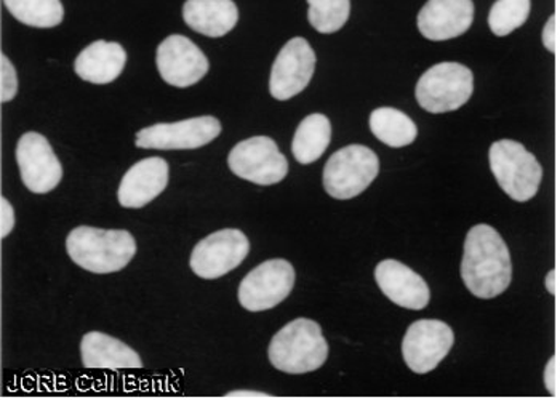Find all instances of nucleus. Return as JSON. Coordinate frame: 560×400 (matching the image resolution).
<instances>
[{
    "label": "nucleus",
    "instance_id": "4468645a",
    "mask_svg": "<svg viewBox=\"0 0 560 400\" xmlns=\"http://www.w3.org/2000/svg\"><path fill=\"white\" fill-rule=\"evenodd\" d=\"M162 79L173 87L186 89L197 84L209 72V60L188 37H167L158 48L155 57Z\"/></svg>",
    "mask_w": 560,
    "mask_h": 400
},
{
    "label": "nucleus",
    "instance_id": "0eeeda50",
    "mask_svg": "<svg viewBox=\"0 0 560 400\" xmlns=\"http://www.w3.org/2000/svg\"><path fill=\"white\" fill-rule=\"evenodd\" d=\"M231 172L255 185H278L289 174V162L275 140L254 137L241 141L228 156Z\"/></svg>",
    "mask_w": 560,
    "mask_h": 400
},
{
    "label": "nucleus",
    "instance_id": "aec40b11",
    "mask_svg": "<svg viewBox=\"0 0 560 400\" xmlns=\"http://www.w3.org/2000/svg\"><path fill=\"white\" fill-rule=\"evenodd\" d=\"M183 19L196 33L217 39L236 27L238 10L233 0H186Z\"/></svg>",
    "mask_w": 560,
    "mask_h": 400
},
{
    "label": "nucleus",
    "instance_id": "5701e85b",
    "mask_svg": "<svg viewBox=\"0 0 560 400\" xmlns=\"http://www.w3.org/2000/svg\"><path fill=\"white\" fill-rule=\"evenodd\" d=\"M20 23L31 27H55L65 19L61 0H3Z\"/></svg>",
    "mask_w": 560,
    "mask_h": 400
},
{
    "label": "nucleus",
    "instance_id": "412c9836",
    "mask_svg": "<svg viewBox=\"0 0 560 400\" xmlns=\"http://www.w3.org/2000/svg\"><path fill=\"white\" fill-rule=\"evenodd\" d=\"M331 140V123L324 114L304 117L292 141L293 157L307 165L323 157Z\"/></svg>",
    "mask_w": 560,
    "mask_h": 400
},
{
    "label": "nucleus",
    "instance_id": "20e7f679",
    "mask_svg": "<svg viewBox=\"0 0 560 400\" xmlns=\"http://www.w3.org/2000/svg\"><path fill=\"white\" fill-rule=\"evenodd\" d=\"M490 168L500 188L516 202H527L537 196L542 167L537 157L513 140H500L490 146Z\"/></svg>",
    "mask_w": 560,
    "mask_h": 400
},
{
    "label": "nucleus",
    "instance_id": "423d86ee",
    "mask_svg": "<svg viewBox=\"0 0 560 400\" xmlns=\"http://www.w3.org/2000/svg\"><path fill=\"white\" fill-rule=\"evenodd\" d=\"M378 172L376 154L362 144H351L328 158L324 168V188L334 199H352L372 185Z\"/></svg>",
    "mask_w": 560,
    "mask_h": 400
},
{
    "label": "nucleus",
    "instance_id": "9d476101",
    "mask_svg": "<svg viewBox=\"0 0 560 400\" xmlns=\"http://www.w3.org/2000/svg\"><path fill=\"white\" fill-rule=\"evenodd\" d=\"M221 133L217 117L202 116L172 123H155L137 133L138 148L143 150H197Z\"/></svg>",
    "mask_w": 560,
    "mask_h": 400
},
{
    "label": "nucleus",
    "instance_id": "cd10ccee",
    "mask_svg": "<svg viewBox=\"0 0 560 400\" xmlns=\"http://www.w3.org/2000/svg\"><path fill=\"white\" fill-rule=\"evenodd\" d=\"M556 24H558V16L552 15L546 23L545 30H542V45L551 54L558 51V26Z\"/></svg>",
    "mask_w": 560,
    "mask_h": 400
},
{
    "label": "nucleus",
    "instance_id": "f3484780",
    "mask_svg": "<svg viewBox=\"0 0 560 400\" xmlns=\"http://www.w3.org/2000/svg\"><path fill=\"white\" fill-rule=\"evenodd\" d=\"M168 185V164L162 157H148L137 162L124 175L117 199L127 209H141L161 196Z\"/></svg>",
    "mask_w": 560,
    "mask_h": 400
},
{
    "label": "nucleus",
    "instance_id": "ddd939ff",
    "mask_svg": "<svg viewBox=\"0 0 560 400\" xmlns=\"http://www.w3.org/2000/svg\"><path fill=\"white\" fill-rule=\"evenodd\" d=\"M316 69V54L303 37H295L279 51L269 78V92L279 102H287L310 85Z\"/></svg>",
    "mask_w": 560,
    "mask_h": 400
},
{
    "label": "nucleus",
    "instance_id": "7c9ffc66",
    "mask_svg": "<svg viewBox=\"0 0 560 400\" xmlns=\"http://www.w3.org/2000/svg\"><path fill=\"white\" fill-rule=\"evenodd\" d=\"M546 289H548V292L551 293V295H556V271L552 269L551 272H549L548 278H546Z\"/></svg>",
    "mask_w": 560,
    "mask_h": 400
},
{
    "label": "nucleus",
    "instance_id": "2eb2a0df",
    "mask_svg": "<svg viewBox=\"0 0 560 400\" xmlns=\"http://www.w3.org/2000/svg\"><path fill=\"white\" fill-rule=\"evenodd\" d=\"M475 22L472 0H428L418 13V30L428 40H451Z\"/></svg>",
    "mask_w": 560,
    "mask_h": 400
},
{
    "label": "nucleus",
    "instance_id": "6ab92c4d",
    "mask_svg": "<svg viewBox=\"0 0 560 400\" xmlns=\"http://www.w3.org/2000/svg\"><path fill=\"white\" fill-rule=\"evenodd\" d=\"M81 356L86 368L122 370L143 367L140 354L129 344L102 332H90L82 338Z\"/></svg>",
    "mask_w": 560,
    "mask_h": 400
},
{
    "label": "nucleus",
    "instance_id": "393cba45",
    "mask_svg": "<svg viewBox=\"0 0 560 400\" xmlns=\"http://www.w3.org/2000/svg\"><path fill=\"white\" fill-rule=\"evenodd\" d=\"M530 0H497L489 13V26L498 37L508 36L527 22Z\"/></svg>",
    "mask_w": 560,
    "mask_h": 400
},
{
    "label": "nucleus",
    "instance_id": "4be33fe9",
    "mask_svg": "<svg viewBox=\"0 0 560 400\" xmlns=\"http://www.w3.org/2000/svg\"><path fill=\"white\" fill-rule=\"evenodd\" d=\"M370 130L390 148L409 146L418 134L413 120L396 108H378L370 114Z\"/></svg>",
    "mask_w": 560,
    "mask_h": 400
},
{
    "label": "nucleus",
    "instance_id": "7ed1b4c3",
    "mask_svg": "<svg viewBox=\"0 0 560 400\" xmlns=\"http://www.w3.org/2000/svg\"><path fill=\"white\" fill-rule=\"evenodd\" d=\"M269 361L285 374H310L323 367L328 357V343L319 323L295 319L272 337Z\"/></svg>",
    "mask_w": 560,
    "mask_h": 400
},
{
    "label": "nucleus",
    "instance_id": "39448f33",
    "mask_svg": "<svg viewBox=\"0 0 560 400\" xmlns=\"http://www.w3.org/2000/svg\"><path fill=\"white\" fill-rule=\"evenodd\" d=\"M475 92V75L459 63H439L428 69L417 84L418 103L428 113H452L469 102Z\"/></svg>",
    "mask_w": 560,
    "mask_h": 400
},
{
    "label": "nucleus",
    "instance_id": "1a4fd4ad",
    "mask_svg": "<svg viewBox=\"0 0 560 400\" xmlns=\"http://www.w3.org/2000/svg\"><path fill=\"white\" fill-rule=\"evenodd\" d=\"M453 341V330L442 320H417L411 323L404 337V361L415 374H430L448 356Z\"/></svg>",
    "mask_w": 560,
    "mask_h": 400
},
{
    "label": "nucleus",
    "instance_id": "b1692460",
    "mask_svg": "<svg viewBox=\"0 0 560 400\" xmlns=\"http://www.w3.org/2000/svg\"><path fill=\"white\" fill-rule=\"evenodd\" d=\"M307 20L311 26L320 34H331L340 31L348 22L351 13L349 0H307Z\"/></svg>",
    "mask_w": 560,
    "mask_h": 400
},
{
    "label": "nucleus",
    "instance_id": "f03ea898",
    "mask_svg": "<svg viewBox=\"0 0 560 400\" xmlns=\"http://www.w3.org/2000/svg\"><path fill=\"white\" fill-rule=\"evenodd\" d=\"M66 250L71 260L85 271L110 274L133 260L137 243L129 231L79 226L68 234Z\"/></svg>",
    "mask_w": 560,
    "mask_h": 400
},
{
    "label": "nucleus",
    "instance_id": "9b49d317",
    "mask_svg": "<svg viewBox=\"0 0 560 400\" xmlns=\"http://www.w3.org/2000/svg\"><path fill=\"white\" fill-rule=\"evenodd\" d=\"M248 251L250 243L242 231L221 230L196 245L189 264L199 278H223L247 258Z\"/></svg>",
    "mask_w": 560,
    "mask_h": 400
},
{
    "label": "nucleus",
    "instance_id": "6e6552de",
    "mask_svg": "<svg viewBox=\"0 0 560 400\" xmlns=\"http://www.w3.org/2000/svg\"><path fill=\"white\" fill-rule=\"evenodd\" d=\"M295 269L282 258L265 261L245 275L238 287V302L247 311L276 308L292 293Z\"/></svg>",
    "mask_w": 560,
    "mask_h": 400
},
{
    "label": "nucleus",
    "instance_id": "a878e982",
    "mask_svg": "<svg viewBox=\"0 0 560 400\" xmlns=\"http://www.w3.org/2000/svg\"><path fill=\"white\" fill-rule=\"evenodd\" d=\"M19 92V75L12 61L2 54L0 57V99L2 103L12 102Z\"/></svg>",
    "mask_w": 560,
    "mask_h": 400
},
{
    "label": "nucleus",
    "instance_id": "dca6fc26",
    "mask_svg": "<svg viewBox=\"0 0 560 400\" xmlns=\"http://www.w3.org/2000/svg\"><path fill=\"white\" fill-rule=\"evenodd\" d=\"M375 281L390 302L400 308L420 311L430 303L431 292L427 281L400 261H382L375 268Z\"/></svg>",
    "mask_w": 560,
    "mask_h": 400
},
{
    "label": "nucleus",
    "instance_id": "f8f14e48",
    "mask_svg": "<svg viewBox=\"0 0 560 400\" xmlns=\"http://www.w3.org/2000/svg\"><path fill=\"white\" fill-rule=\"evenodd\" d=\"M16 162L24 186L36 195H47L60 185L63 167L44 134L24 133L16 144Z\"/></svg>",
    "mask_w": 560,
    "mask_h": 400
},
{
    "label": "nucleus",
    "instance_id": "f257e3e1",
    "mask_svg": "<svg viewBox=\"0 0 560 400\" xmlns=\"http://www.w3.org/2000/svg\"><path fill=\"white\" fill-rule=\"evenodd\" d=\"M466 289L480 299L497 298L513 281L510 250L495 227L477 224L469 230L462 260Z\"/></svg>",
    "mask_w": 560,
    "mask_h": 400
},
{
    "label": "nucleus",
    "instance_id": "c756f323",
    "mask_svg": "<svg viewBox=\"0 0 560 400\" xmlns=\"http://www.w3.org/2000/svg\"><path fill=\"white\" fill-rule=\"evenodd\" d=\"M224 398L228 399H262V398H272L271 395H266V392H259V391H245V389H238V391H231L228 392Z\"/></svg>",
    "mask_w": 560,
    "mask_h": 400
},
{
    "label": "nucleus",
    "instance_id": "c85d7f7f",
    "mask_svg": "<svg viewBox=\"0 0 560 400\" xmlns=\"http://www.w3.org/2000/svg\"><path fill=\"white\" fill-rule=\"evenodd\" d=\"M556 368H558V358L552 356L545 368V385L551 396L558 395V391H556V381H558L556 379Z\"/></svg>",
    "mask_w": 560,
    "mask_h": 400
},
{
    "label": "nucleus",
    "instance_id": "a211bd4d",
    "mask_svg": "<svg viewBox=\"0 0 560 400\" xmlns=\"http://www.w3.org/2000/svg\"><path fill=\"white\" fill-rule=\"evenodd\" d=\"M126 63L127 54L122 45L96 40L75 58L74 71L82 81L105 85L122 74Z\"/></svg>",
    "mask_w": 560,
    "mask_h": 400
},
{
    "label": "nucleus",
    "instance_id": "bb28decb",
    "mask_svg": "<svg viewBox=\"0 0 560 400\" xmlns=\"http://www.w3.org/2000/svg\"><path fill=\"white\" fill-rule=\"evenodd\" d=\"M15 227V210L5 198L0 199V236L7 237Z\"/></svg>",
    "mask_w": 560,
    "mask_h": 400
}]
</instances>
